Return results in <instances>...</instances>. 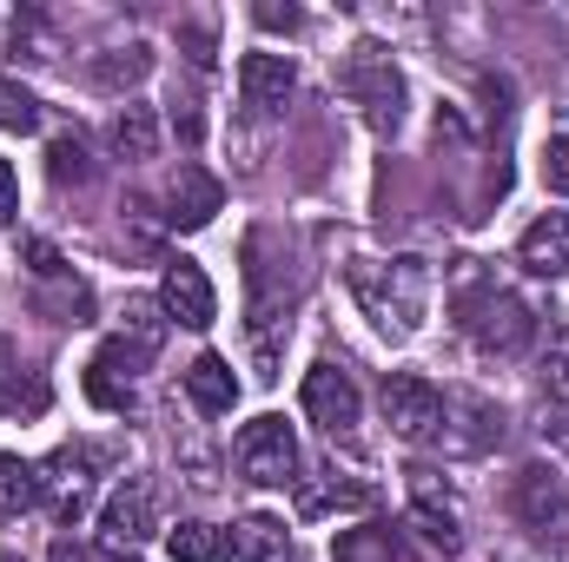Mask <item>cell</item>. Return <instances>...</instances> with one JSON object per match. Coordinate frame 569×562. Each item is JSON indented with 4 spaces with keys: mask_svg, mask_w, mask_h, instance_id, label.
Instances as JSON below:
<instances>
[{
    "mask_svg": "<svg viewBox=\"0 0 569 562\" xmlns=\"http://www.w3.org/2000/svg\"><path fill=\"white\" fill-rule=\"evenodd\" d=\"M27 265H33V279H60V272H67L60 252H53L47 239H27Z\"/></svg>",
    "mask_w": 569,
    "mask_h": 562,
    "instance_id": "obj_29",
    "label": "cell"
},
{
    "mask_svg": "<svg viewBox=\"0 0 569 562\" xmlns=\"http://www.w3.org/2000/svg\"><path fill=\"white\" fill-rule=\"evenodd\" d=\"M338 562H398V536H391L385 523L345 530V536H338Z\"/></svg>",
    "mask_w": 569,
    "mask_h": 562,
    "instance_id": "obj_24",
    "label": "cell"
},
{
    "mask_svg": "<svg viewBox=\"0 0 569 562\" xmlns=\"http://www.w3.org/2000/svg\"><path fill=\"white\" fill-rule=\"evenodd\" d=\"M159 311H166V324L206 331V324L219 318V291H212V279H206V265L172 259V265H166V279H159Z\"/></svg>",
    "mask_w": 569,
    "mask_h": 562,
    "instance_id": "obj_7",
    "label": "cell"
},
{
    "mask_svg": "<svg viewBox=\"0 0 569 562\" xmlns=\"http://www.w3.org/2000/svg\"><path fill=\"white\" fill-rule=\"evenodd\" d=\"M351 291H358V304L371 311V324L385 338H411L425 324L430 272L425 259H358L351 265Z\"/></svg>",
    "mask_w": 569,
    "mask_h": 562,
    "instance_id": "obj_1",
    "label": "cell"
},
{
    "mask_svg": "<svg viewBox=\"0 0 569 562\" xmlns=\"http://www.w3.org/2000/svg\"><path fill=\"white\" fill-rule=\"evenodd\" d=\"M232 470H239L246 483H259V490L298 483V436H291V423L284 418H252L246 430H239V443H232Z\"/></svg>",
    "mask_w": 569,
    "mask_h": 562,
    "instance_id": "obj_4",
    "label": "cell"
},
{
    "mask_svg": "<svg viewBox=\"0 0 569 562\" xmlns=\"http://www.w3.org/2000/svg\"><path fill=\"white\" fill-rule=\"evenodd\" d=\"M40 503V463L0 456V516H27Z\"/></svg>",
    "mask_w": 569,
    "mask_h": 562,
    "instance_id": "obj_21",
    "label": "cell"
},
{
    "mask_svg": "<svg viewBox=\"0 0 569 562\" xmlns=\"http://www.w3.org/2000/svg\"><path fill=\"white\" fill-rule=\"evenodd\" d=\"M259 27H272V33H291V27H298V7H272V0H266V7H259Z\"/></svg>",
    "mask_w": 569,
    "mask_h": 562,
    "instance_id": "obj_31",
    "label": "cell"
},
{
    "mask_svg": "<svg viewBox=\"0 0 569 562\" xmlns=\"http://www.w3.org/2000/svg\"><path fill=\"white\" fill-rule=\"evenodd\" d=\"M510 503H517V516H523L530 530H550V523L563 516L569 490H563V476H557L550 463H523L517 483H510Z\"/></svg>",
    "mask_w": 569,
    "mask_h": 562,
    "instance_id": "obj_14",
    "label": "cell"
},
{
    "mask_svg": "<svg viewBox=\"0 0 569 562\" xmlns=\"http://www.w3.org/2000/svg\"><path fill=\"white\" fill-rule=\"evenodd\" d=\"M53 562H80V550H73V543H60V550H53Z\"/></svg>",
    "mask_w": 569,
    "mask_h": 562,
    "instance_id": "obj_33",
    "label": "cell"
},
{
    "mask_svg": "<svg viewBox=\"0 0 569 562\" xmlns=\"http://www.w3.org/2000/svg\"><path fill=\"white\" fill-rule=\"evenodd\" d=\"M239 93H246V107L252 113H284L291 107V93H298V67L284 60V53H246L239 60Z\"/></svg>",
    "mask_w": 569,
    "mask_h": 562,
    "instance_id": "obj_12",
    "label": "cell"
},
{
    "mask_svg": "<svg viewBox=\"0 0 569 562\" xmlns=\"http://www.w3.org/2000/svg\"><path fill=\"white\" fill-rule=\"evenodd\" d=\"M232 556L239 562H284L291 556V530H284L279 516H246L239 530H232Z\"/></svg>",
    "mask_w": 569,
    "mask_h": 562,
    "instance_id": "obj_19",
    "label": "cell"
},
{
    "mask_svg": "<svg viewBox=\"0 0 569 562\" xmlns=\"http://www.w3.org/2000/svg\"><path fill=\"white\" fill-rule=\"evenodd\" d=\"M140 364H146V351H133L127 338H107L100 358H93V371H87V398L100 411H133V371Z\"/></svg>",
    "mask_w": 569,
    "mask_h": 562,
    "instance_id": "obj_11",
    "label": "cell"
},
{
    "mask_svg": "<svg viewBox=\"0 0 569 562\" xmlns=\"http://www.w3.org/2000/svg\"><path fill=\"white\" fill-rule=\"evenodd\" d=\"M13 212H20V179H13V165L0 159V225H7Z\"/></svg>",
    "mask_w": 569,
    "mask_h": 562,
    "instance_id": "obj_30",
    "label": "cell"
},
{
    "mask_svg": "<svg viewBox=\"0 0 569 562\" xmlns=\"http://www.w3.org/2000/svg\"><path fill=\"white\" fill-rule=\"evenodd\" d=\"M517 265L537 279H563L569 272V212H543L523 239H517Z\"/></svg>",
    "mask_w": 569,
    "mask_h": 562,
    "instance_id": "obj_15",
    "label": "cell"
},
{
    "mask_svg": "<svg viewBox=\"0 0 569 562\" xmlns=\"http://www.w3.org/2000/svg\"><path fill=\"white\" fill-rule=\"evenodd\" d=\"M186 47H192V60H199V67H212V33H206V27H192V33H186Z\"/></svg>",
    "mask_w": 569,
    "mask_h": 562,
    "instance_id": "obj_32",
    "label": "cell"
},
{
    "mask_svg": "<svg viewBox=\"0 0 569 562\" xmlns=\"http://www.w3.org/2000/svg\"><path fill=\"white\" fill-rule=\"evenodd\" d=\"M219 212H226V185H219L206 165L186 159V165L172 172V185H166V225H172V232H199V225H212Z\"/></svg>",
    "mask_w": 569,
    "mask_h": 562,
    "instance_id": "obj_8",
    "label": "cell"
},
{
    "mask_svg": "<svg viewBox=\"0 0 569 562\" xmlns=\"http://www.w3.org/2000/svg\"><path fill=\"white\" fill-rule=\"evenodd\" d=\"M338 87H345V100L365 113V127L371 133H398L405 127V73H398V60H391V47H378V40H358L351 53H345V73H338Z\"/></svg>",
    "mask_w": 569,
    "mask_h": 562,
    "instance_id": "obj_2",
    "label": "cell"
},
{
    "mask_svg": "<svg viewBox=\"0 0 569 562\" xmlns=\"http://www.w3.org/2000/svg\"><path fill=\"white\" fill-rule=\"evenodd\" d=\"M405 523L425 536L430 550H443V556L457 550V503H450L443 476H437V470H425V463L411 470V516H405Z\"/></svg>",
    "mask_w": 569,
    "mask_h": 562,
    "instance_id": "obj_10",
    "label": "cell"
},
{
    "mask_svg": "<svg viewBox=\"0 0 569 562\" xmlns=\"http://www.w3.org/2000/svg\"><path fill=\"white\" fill-rule=\"evenodd\" d=\"M186 398H192L206 418H226V411L239 404V378H232V364H226L219 351H199V358L186 364Z\"/></svg>",
    "mask_w": 569,
    "mask_h": 562,
    "instance_id": "obj_16",
    "label": "cell"
},
{
    "mask_svg": "<svg viewBox=\"0 0 569 562\" xmlns=\"http://www.w3.org/2000/svg\"><path fill=\"white\" fill-rule=\"evenodd\" d=\"M40 127V100L13 80H0V133H33Z\"/></svg>",
    "mask_w": 569,
    "mask_h": 562,
    "instance_id": "obj_26",
    "label": "cell"
},
{
    "mask_svg": "<svg viewBox=\"0 0 569 562\" xmlns=\"http://www.w3.org/2000/svg\"><path fill=\"white\" fill-rule=\"evenodd\" d=\"M107 145H113L127 165H146V159H159V113H152L146 100H127V107L113 113V127H107Z\"/></svg>",
    "mask_w": 569,
    "mask_h": 562,
    "instance_id": "obj_17",
    "label": "cell"
},
{
    "mask_svg": "<svg viewBox=\"0 0 569 562\" xmlns=\"http://www.w3.org/2000/svg\"><path fill=\"white\" fill-rule=\"evenodd\" d=\"M543 185L550 192H569V133H557V140L543 145Z\"/></svg>",
    "mask_w": 569,
    "mask_h": 562,
    "instance_id": "obj_28",
    "label": "cell"
},
{
    "mask_svg": "<svg viewBox=\"0 0 569 562\" xmlns=\"http://www.w3.org/2000/svg\"><path fill=\"white\" fill-rule=\"evenodd\" d=\"M537 378H543V398H550L557 411H569V324H563V331H550Z\"/></svg>",
    "mask_w": 569,
    "mask_h": 562,
    "instance_id": "obj_25",
    "label": "cell"
},
{
    "mask_svg": "<svg viewBox=\"0 0 569 562\" xmlns=\"http://www.w3.org/2000/svg\"><path fill=\"white\" fill-rule=\"evenodd\" d=\"M365 503H371V490L351 483V476H338V470L298 483V516H331V510H365Z\"/></svg>",
    "mask_w": 569,
    "mask_h": 562,
    "instance_id": "obj_18",
    "label": "cell"
},
{
    "mask_svg": "<svg viewBox=\"0 0 569 562\" xmlns=\"http://www.w3.org/2000/svg\"><path fill=\"white\" fill-rule=\"evenodd\" d=\"M146 536H152V496H146L140 483L113 490V496L100 503V550L127 556V550H140Z\"/></svg>",
    "mask_w": 569,
    "mask_h": 562,
    "instance_id": "obj_13",
    "label": "cell"
},
{
    "mask_svg": "<svg viewBox=\"0 0 569 562\" xmlns=\"http://www.w3.org/2000/svg\"><path fill=\"white\" fill-rule=\"evenodd\" d=\"M47 172H53V185H87L93 179V152L80 133H60V140L47 145Z\"/></svg>",
    "mask_w": 569,
    "mask_h": 562,
    "instance_id": "obj_23",
    "label": "cell"
},
{
    "mask_svg": "<svg viewBox=\"0 0 569 562\" xmlns=\"http://www.w3.org/2000/svg\"><path fill=\"white\" fill-rule=\"evenodd\" d=\"M166 550H172V562H226L232 556L226 530H212V523H179V530L166 536Z\"/></svg>",
    "mask_w": 569,
    "mask_h": 562,
    "instance_id": "obj_22",
    "label": "cell"
},
{
    "mask_svg": "<svg viewBox=\"0 0 569 562\" xmlns=\"http://www.w3.org/2000/svg\"><path fill=\"white\" fill-rule=\"evenodd\" d=\"M146 73H152V47H140V40H127V47H107V53L93 60V87H107V93H127V87H140Z\"/></svg>",
    "mask_w": 569,
    "mask_h": 562,
    "instance_id": "obj_20",
    "label": "cell"
},
{
    "mask_svg": "<svg viewBox=\"0 0 569 562\" xmlns=\"http://www.w3.org/2000/svg\"><path fill=\"white\" fill-rule=\"evenodd\" d=\"M457 311H463V331H470L490 358H523L530 338H537V311H530L517 291L463 284V291H457Z\"/></svg>",
    "mask_w": 569,
    "mask_h": 562,
    "instance_id": "obj_3",
    "label": "cell"
},
{
    "mask_svg": "<svg viewBox=\"0 0 569 562\" xmlns=\"http://www.w3.org/2000/svg\"><path fill=\"white\" fill-rule=\"evenodd\" d=\"M378 404H385V423L405 443H430L443 430V391L430 378H418V371H391L385 391H378Z\"/></svg>",
    "mask_w": 569,
    "mask_h": 562,
    "instance_id": "obj_5",
    "label": "cell"
},
{
    "mask_svg": "<svg viewBox=\"0 0 569 562\" xmlns=\"http://www.w3.org/2000/svg\"><path fill=\"white\" fill-rule=\"evenodd\" d=\"M159 338H166V311H159V304H127V344H133V351H146V358H152V351H159Z\"/></svg>",
    "mask_w": 569,
    "mask_h": 562,
    "instance_id": "obj_27",
    "label": "cell"
},
{
    "mask_svg": "<svg viewBox=\"0 0 569 562\" xmlns=\"http://www.w3.org/2000/svg\"><path fill=\"white\" fill-rule=\"evenodd\" d=\"M358 384H351V371H338V364H311L305 371V418L318 423L325 436H351L358 430Z\"/></svg>",
    "mask_w": 569,
    "mask_h": 562,
    "instance_id": "obj_6",
    "label": "cell"
},
{
    "mask_svg": "<svg viewBox=\"0 0 569 562\" xmlns=\"http://www.w3.org/2000/svg\"><path fill=\"white\" fill-rule=\"evenodd\" d=\"M0 562H20V556H13V550H7V556H0Z\"/></svg>",
    "mask_w": 569,
    "mask_h": 562,
    "instance_id": "obj_34",
    "label": "cell"
},
{
    "mask_svg": "<svg viewBox=\"0 0 569 562\" xmlns=\"http://www.w3.org/2000/svg\"><path fill=\"white\" fill-rule=\"evenodd\" d=\"M40 503H47V516L60 530L80 523V510L93 503V476H87V456L80 450H60L53 463H40Z\"/></svg>",
    "mask_w": 569,
    "mask_h": 562,
    "instance_id": "obj_9",
    "label": "cell"
}]
</instances>
